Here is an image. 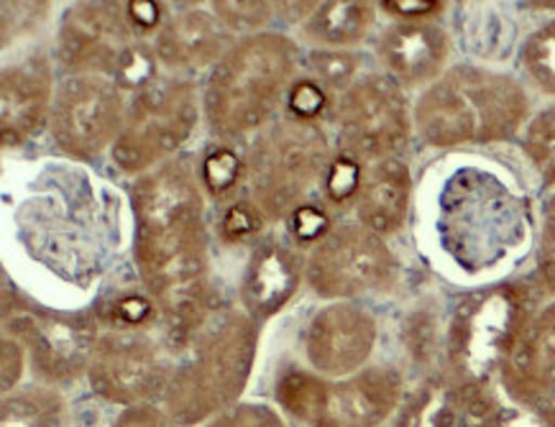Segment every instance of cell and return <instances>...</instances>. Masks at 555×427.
Segmentation results:
<instances>
[{
	"label": "cell",
	"mask_w": 555,
	"mask_h": 427,
	"mask_svg": "<svg viewBox=\"0 0 555 427\" xmlns=\"http://www.w3.org/2000/svg\"><path fill=\"white\" fill-rule=\"evenodd\" d=\"M139 272L152 292L172 344L201 333L208 312L203 190L184 161H169L133 187Z\"/></svg>",
	"instance_id": "1"
},
{
	"label": "cell",
	"mask_w": 555,
	"mask_h": 427,
	"mask_svg": "<svg viewBox=\"0 0 555 427\" xmlns=\"http://www.w3.org/2000/svg\"><path fill=\"white\" fill-rule=\"evenodd\" d=\"M530 103L522 85L481 67H453L440 75L415 105V126L425 144L507 141L522 128Z\"/></svg>",
	"instance_id": "2"
},
{
	"label": "cell",
	"mask_w": 555,
	"mask_h": 427,
	"mask_svg": "<svg viewBox=\"0 0 555 427\" xmlns=\"http://www.w3.org/2000/svg\"><path fill=\"white\" fill-rule=\"evenodd\" d=\"M195 353L167 384V415L180 427L201 425L233 407L244 394L256 359V325L244 312H220L205 320Z\"/></svg>",
	"instance_id": "3"
},
{
	"label": "cell",
	"mask_w": 555,
	"mask_h": 427,
	"mask_svg": "<svg viewBox=\"0 0 555 427\" xmlns=\"http://www.w3.org/2000/svg\"><path fill=\"white\" fill-rule=\"evenodd\" d=\"M297 52L280 34H256L238 41L210 73L205 88V116L218 137L259 131L274 116Z\"/></svg>",
	"instance_id": "4"
},
{
	"label": "cell",
	"mask_w": 555,
	"mask_h": 427,
	"mask_svg": "<svg viewBox=\"0 0 555 427\" xmlns=\"http://www.w3.org/2000/svg\"><path fill=\"white\" fill-rule=\"evenodd\" d=\"M525 231V208L487 172H459L440 197V244L468 272L504 259Z\"/></svg>",
	"instance_id": "5"
},
{
	"label": "cell",
	"mask_w": 555,
	"mask_h": 427,
	"mask_svg": "<svg viewBox=\"0 0 555 427\" xmlns=\"http://www.w3.org/2000/svg\"><path fill=\"white\" fill-rule=\"evenodd\" d=\"M532 315L528 292L517 284H496L464 297L446 331L448 374L489 389Z\"/></svg>",
	"instance_id": "6"
},
{
	"label": "cell",
	"mask_w": 555,
	"mask_h": 427,
	"mask_svg": "<svg viewBox=\"0 0 555 427\" xmlns=\"http://www.w3.org/2000/svg\"><path fill=\"white\" fill-rule=\"evenodd\" d=\"M276 402L302 427H382L402 407V376L389 366L361 368L340 381L289 368Z\"/></svg>",
	"instance_id": "7"
},
{
	"label": "cell",
	"mask_w": 555,
	"mask_h": 427,
	"mask_svg": "<svg viewBox=\"0 0 555 427\" xmlns=\"http://www.w3.org/2000/svg\"><path fill=\"white\" fill-rule=\"evenodd\" d=\"M328 167V141L310 120H284L248 156L256 205L267 216H289Z\"/></svg>",
	"instance_id": "8"
},
{
	"label": "cell",
	"mask_w": 555,
	"mask_h": 427,
	"mask_svg": "<svg viewBox=\"0 0 555 427\" xmlns=\"http://www.w3.org/2000/svg\"><path fill=\"white\" fill-rule=\"evenodd\" d=\"M197 126L195 85L154 80L133 101L113 144V161L128 174H141L177 152Z\"/></svg>",
	"instance_id": "9"
},
{
	"label": "cell",
	"mask_w": 555,
	"mask_h": 427,
	"mask_svg": "<svg viewBox=\"0 0 555 427\" xmlns=\"http://www.w3.org/2000/svg\"><path fill=\"white\" fill-rule=\"evenodd\" d=\"M397 280V261L379 233L366 225L331 231L312 251L308 282L320 297L353 300L389 289Z\"/></svg>",
	"instance_id": "10"
},
{
	"label": "cell",
	"mask_w": 555,
	"mask_h": 427,
	"mask_svg": "<svg viewBox=\"0 0 555 427\" xmlns=\"http://www.w3.org/2000/svg\"><path fill=\"white\" fill-rule=\"evenodd\" d=\"M340 141L359 161H379L408 144L412 118L402 85L389 75H369L346 90L338 108Z\"/></svg>",
	"instance_id": "11"
},
{
	"label": "cell",
	"mask_w": 555,
	"mask_h": 427,
	"mask_svg": "<svg viewBox=\"0 0 555 427\" xmlns=\"http://www.w3.org/2000/svg\"><path fill=\"white\" fill-rule=\"evenodd\" d=\"M126 124L118 85L95 75L62 82L52 108V137L64 154L92 159L120 137Z\"/></svg>",
	"instance_id": "12"
},
{
	"label": "cell",
	"mask_w": 555,
	"mask_h": 427,
	"mask_svg": "<svg viewBox=\"0 0 555 427\" xmlns=\"http://www.w3.org/2000/svg\"><path fill=\"white\" fill-rule=\"evenodd\" d=\"M11 336L28 351L34 372L49 384L80 379L98 348V325L85 312L24 310L9 318Z\"/></svg>",
	"instance_id": "13"
},
{
	"label": "cell",
	"mask_w": 555,
	"mask_h": 427,
	"mask_svg": "<svg viewBox=\"0 0 555 427\" xmlns=\"http://www.w3.org/2000/svg\"><path fill=\"white\" fill-rule=\"evenodd\" d=\"M88 376L92 391L103 400L137 407L165 394L172 372L152 340L131 331H116L98 340Z\"/></svg>",
	"instance_id": "14"
},
{
	"label": "cell",
	"mask_w": 555,
	"mask_h": 427,
	"mask_svg": "<svg viewBox=\"0 0 555 427\" xmlns=\"http://www.w3.org/2000/svg\"><path fill=\"white\" fill-rule=\"evenodd\" d=\"M131 47V26L116 0H80L62 16L60 60L75 73L116 75Z\"/></svg>",
	"instance_id": "15"
},
{
	"label": "cell",
	"mask_w": 555,
	"mask_h": 427,
	"mask_svg": "<svg viewBox=\"0 0 555 427\" xmlns=\"http://www.w3.org/2000/svg\"><path fill=\"white\" fill-rule=\"evenodd\" d=\"M376 346V320L351 302H333L312 318L305 351L312 368L323 376H351L361 372Z\"/></svg>",
	"instance_id": "16"
},
{
	"label": "cell",
	"mask_w": 555,
	"mask_h": 427,
	"mask_svg": "<svg viewBox=\"0 0 555 427\" xmlns=\"http://www.w3.org/2000/svg\"><path fill=\"white\" fill-rule=\"evenodd\" d=\"M500 417L489 389L472 387L451 374L425 379L402 402L397 427H487Z\"/></svg>",
	"instance_id": "17"
},
{
	"label": "cell",
	"mask_w": 555,
	"mask_h": 427,
	"mask_svg": "<svg viewBox=\"0 0 555 427\" xmlns=\"http://www.w3.org/2000/svg\"><path fill=\"white\" fill-rule=\"evenodd\" d=\"M451 41L448 34L428 21H402L389 26L379 39V56L391 80L402 88L438 80L443 73Z\"/></svg>",
	"instance_id": "18"
},
{
	"label": "cell",
	"mask_w": 555,
	"mask_h": 427,
	"mask_svg": "<svg viewBox=\"0 0 555 427\" xmlns=\"http://www.w3.org/2000/svg\"><path fill=\"white\" fill-rule=\"evenodd\" d=\"M502 376L519 402H547L555 391V302L532 315L502 366Z\"/></svg>",
	"instance_id": "19"
},
{
	"label": "cell",
	"mask_w": 555,
	"mask_h": 427,
	"mask_svg": "<svg viewBox=\"0 0 555 427\" xmlns=\"http://www.w3.org/2000/svg\"><path fill=\"white\" fill-rule=\"evenodd\" d=\"M231 31L216 13L188 11L167 21L156 37V60L177 73H195L223 60L231 52Z\"/></svg>",
	"instance_id": "20"
},
{
	"label": "cell",
	"mask_w": 555,
	"mask_h": 427,
	"mask_svg": "<svg viewBox=\"0 0 555 427\" xmlns=\"http://www.w3.org/2000/svg\"><path fill=\"white\" fill-rule=\"evenodd\" d=\"M52 103V69L47 60L31 56L13 64L0 77V128L5 144L39 131Z\"/></svg>",
	"instance_id": "21"
},
{
	"label": "cell",
	"mask_w": 555,
	"mask_h": 427,
	"mask_svg": "<svg viewBox=\"0 0 555 427\" xmlns=\"http://www.w3.org/2000/svg\"><path fill=\"white\" fill-rule=\"evenodd\" d=\"M300 264L282 244L256 248L241 282V302L254 320H267L280 312L300 287Z\"/></svg>",
	"instance_id": "22"
},
{
	"label": "cell",
	"mask_w": 555,
	"mask_h": 427,
	"mask_svg": "<svg viewBox=\"0 0 555 427\" xmlns=\"http://www.w3.org/2000/svg\"><path fill=\"white\" fill-rule=\"evenodd\" d=\"M412 197L410 167L397 156L372 161L359 192V218L369 231L389 236L408 220Z\"/></svg>",
	"instance_id": "23"
},
{
	"label": "cell",
	"mask_w": 555,
	"mask_h": 427,
	"mask_svg": "<svg viewBox=\"0 0 555 427\" xmlns=\"http://www.w3.org/2000/svg\"><path fill=\"white\" fill-rule=\"evenodd\" d=\"M374 18V0H323L305 24V34L323 47H353L366 39Z\"/></svg>",
	"instance_id": "24"
},
{
	"label": "cell",
	"mask_w": 555,
	"mask_h": 427,
	"mask_svg": "<svg viewBox=\"0 0 555 427\" xmlns=\"http://www.w3.org/2000/svg\"><path fill=\"white\" fill-rule=\"evenodd\" d=\"M0 427H64L62 400L41 387L13 391L3 400Z\"/></svg>",
	"instance_id": "25"
},
{
	"label": "cell",
	"mask_w": 555,
	"mask_h": 427,
	"mask_svg": "<svg viewBox=\"0 0 555 427\" xmlns=\"http://www.w3.org/2000/svg\"><path fill=\"white\" fill-rule=\"evenodd\" d=\"M522 67L540 92L555 98V18L525 41Z\"/></svg>",
	"instance_id": "26"
},
{
	"label": "cell",
	"mask_w": 555,
	"mask_h": 427,
	"mask_svg": "<svg viewBox=\"0 0 555 427\" xmlns=\"http://www.w3.org/2000/svg\"><path fill=\"white\" fill-rule=\"evenodd\" d=\"M525 152L543 177L545 184L555 187V105L540 111L525 131Z\"/></svg>",
	"instance_id": "27"
},
{
	"label": "cell",
	"mask_w": 555,
	"mask_h": 427,
	"mask_svg": "<svg viewBox=\"0 0 555 427\" xmlns=\"http://www.w3.org/2000/svg\"><path fill=\"white\" fill-rule=\"evenodd\" d=\"M244 161H241L238 154L231 152V148H212V152L205 154V159L201 164L203 184L212 197L231 195V192L241 184V180H244Z\"/></svg>",
	"instance_id": "28"
},
{
	"label": "cell",
	"mask_w": 555,
	"mask_h": 427,
	"mask_svg": "<svg viewBox=\"0 0 555 427\" xmlns=\"http://www.w3.org/2000/svg\"><path fill=\"white\" fill-rule=\"evenodd\" d=\"M310 69L315 73V80L325 90L346 92L351 88L359 60L351 52H340V49H315L310 52Z\"/></svg>",
	"instance_id": "29"
},
{
	"label": "cell",
	"mask_w": 555,
	"mask_h": 427,
	"mask_svg": "<svg viewBox=\"0 0 555 427\" xmlns=\"http://www.w3.org/2000/svg\"><path fill=\"white\" fill-rule=\"evenodd\" d=\"M212 11L228 31H259L272 16V0H210Z\"/></svg>",
	"instance_id": "30"
},
{
	"label": "cell",
	"mask_w": 555,
	"mask_h": 427,
	"mask_svg": "<svg viewBox=\"0 0 555 427\" xmlns=\"http://www.w3.org/2000/svg\"><path fill=\"white\" fill-rule=\"evenodd\" d=\"M364 174H361V161L351 154H340L325 169V195L333 203H348L359 197Z\"/></svg>",
	"instance_id": "31"
},
{
	"label": "cell",
	"mask_w": 555,
	"mask_h": 427,
	"mask_svg": "<svg viewBox=\"0 0 555 427\" xmlns=\"http://www.w3.org/2000/svg\"><path fill=\"white\" fill-rule=\"evenodd\" d=\"M116 80L126 90H144L156 80V52L133 44L116 69Z\"/></svg>",
	"instance_id": "32"
},
{
	"label": "cell",
	"mask_w": 555,
	"mask_h": 427,
	"mask_svg": "<svg viewBox=\"0 0 555 427\" xmlns=\"http://www.w3.org/2000/svg\"><path fill=\"white\" fill-rule=\"evenodd\" d=\"M261 216H264V210L254 203L241 200L236 205H231L225 212L223 223H220L223 238L225 241H246V238L256 236V233L261 231V225H264V218Z\"/></svg>",
	"instance_id": "33"
},
{
	"label": "cell",
	"mask_w": 555,
	"mask_h": 427,
	"mask_svg": "<svg viewBox=\"0 0 555 427\" xmlns=\"http://www.w3.org/2000/svg\"><path fill=\"white\" fill-rule=\"evenodd\" d=\"M325 103H328V92L318 80H300L292 85L287 108L297 120H310L312 124V118H318L325 111Z\"/></svg>",
	"instance_id": "34"
},
{
	"label": "cell",
	"mask_w": 555,
	"mask_h": 427,
	"mask_svg": "<svg viewBox=\"0 0 555 427\" xmlns=\"http://www.w3.org/2000/svg\"><path fill=\"white\" fill-rule=\"evenodd\" d=\"M208 427H284V423L264 404H236L220 412Z\"/></svg>",
	"instance_id": "35"
},
{
	"label": "cell",
	"mask_w": 555,
	"mask_h": 427,
	"mask_svg": "<svg viewBox=\"0 0 555 427\" xmlns=\"http://www.w3.org/2000/svg\"><path fill=\"white\" fill-rule=\"evenodd\" d=\"M538 272L540 280L555 295V192L545 203L543 231H540V251H538Z\"/></svg>",
	"instance_id": "36"
},
{
	"label": "cell",
	"mask_w": 555,
	"mask_h": 427,
	"mask_svg": "<svg viewBox=\"0 0 555 427\" xmlns=\"http://www.w3.org/2000/svg\"><path fill=\"white\" fill-rule=\"evenodd\" d=\"M292 216V233L300 241H323L331 233V220L318 205H297Z\"/></svg>",
	"instance_id": "37"
},
{
	"label": "cell",
	"mask_w": 555,
	"mask_h": 427,
	"mask_svg": "<svg viewBox=\"0 0 555 427\" xmlns=\"http://www.w3.org/2000/svg\"><path fill=\"white\" fill-rule=\"evenodd\" d=\"M436 327H433L430 315H415L408 331V346L415 361H428L433 355V348H436Z\"/></svg>",
	"instance_id": "38"
},
{
	"label": "cell",
	"mask_w": 555,
	"mask_h": 427,
	"mask_svg": "<svg viewBox=\"0 0 555 427\" xmlns=\"http://www.w3.org/2000/svg\"><path fill=\"white\" fill-rule=\"evenodd\" d=\"M152 315H154V302L149 300V297L124 295L116 305H113V318H116L124 327L146 323Z\"/></svg>",
	"instance_id": "39"
},
{
	"label": "cell",
	"mask_w": 555,
	"mask_h": 427,
	"mask_svg": "<svg viewBox=\"0 0 555 427\" xmlns=\"http://www.w3.org/2000/svg\"><path fill=\"white\" fill-rule=\"evenodd\" d=\"M116 427H180L172 417L165 415V412L146 407V404H137V407L126 410L124 415L118 417Z\"/></svg>",
	"instance_id": "40"
},
{
	"label": "cell",
	"mask_w": 555,
	"mask_h": 427,
	"mask_svg": "<svg viewBox=\"0 0 555 427\" xmlns=\"http://www.w3.org/2000/svg\"><path fill=\"white\" fill-rule=\"evenodd\" d=\"M128 18L141 34L156 31L162 21V9L156 0H128Z\"/></svg>",
	"instance_id": "41"
},
{
	"label": "cell",
	"mask_w": 555,
	"mask_h": 427,
	"mask_svg": "<svg viewBox=\"0 0 555 427\" xmlns=\"http://www.w3.org/2000/svg\"><path fill=\"white\" fill-rule=\"evenodd\" d=\"M384 9L404 21H423L440 11V0H384Z\"/></svg>",
	"instance_id": "42"
},
{
	"label": "cell",
	"mask_w": 555,
	"mask_h": 427,
	"mask_svg": "<svg viewBox=\"0 0 555 427\" xmlns=\"http://www.w3.org/2000/svg\"><path fill=\"white\" fill-rule=\"evenodd\" d=\"M21 376V346L16 338L3 340V387L9 389L11 384H16Z\"/></svg>",
	"instance_id": "43"
},
{
	"label": "cell",
	"mask_w": 555,
	"mask_h": 427,
	"mask_svg": "<svg viewBox=\"0 0 555 427\" xmlns=\"http://www.w3.org/2000/svg\"><path fill=\"white\" fill-rule=\"evenodd\" d=\"M320 3H323V0H272L274 9L287 21L310 18Z\"/></svg>",
	"instance_id": "44"
},
{
	"label": "cell",
	"mask_w": 555,
	"mask_h": 427,
	"mask_svg": "<svg viewBox=\"0 0 555 427\" xmlns=\"http://www.w3.org/2000/svg\"><path fill=\"white\" fill-rule=\"evenodd\" d=\"M528 5H532V9H543V11H555V0H528Z\"/></svg>",
	"instance_id": "45"
},
{
	"label": "cell",
	"mask_w": 555,
	"mask_h": 427,
	"mask_svg": "<svg viewBox=\"0 0 555 427\" xmlns=\"http://www.w3.org/2000/svg\"><path fill=\"white\" fill-rule=\"evenodd\" d=\"M175 3H180V5H195V3H201V0H175Z\"/></svg>",
	"instance_id": "46"
}]
</instances>
